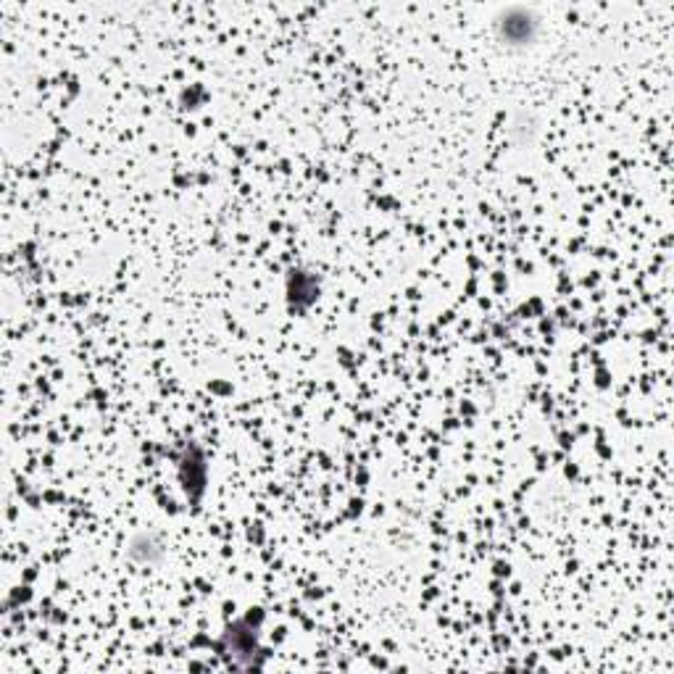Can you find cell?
<instances>
[{"label":"cell","instance_id":"obj_1","mask_svg":"<svg viewBox=\"0 0 674 674\" xmlns=\"http://www.w3.org/2000/svg\"><path fill=\"white\" fill-rule=\"evenodd\" d=\"M538 16L525 5H512L495 16V35L506 48H527L538 35Z\"/></svg>","mask_w":674,"mask_h":674}]
</instances>
